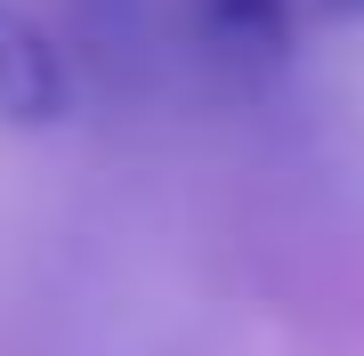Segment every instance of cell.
<instances>
[{"label": "cell", "instance_id": "6da1fadb", "mask_svg": "<svg viewBox=\"0 0 364 356\" xmlns=\"http://www.w3.org/2000/svg\"><path fill=\"white\" fill-rule=\"evenodd\" d=\"M186 16H195L203 57L227 81H243V90L275 81L299 49V9L291 0H186Z\"/></svg>", "mask_w": 364, "mask_h": 356}, {"label": "cell", "instance_id": "7a4b0ae2", "mask_svg": "<svg viewBox=\"0 0 364 356\" xmlns=\"http://www.w3.org/2000/svg\"><path fill=\"white\" fill-rule=\"evenodd\" d=\"M73 114V65L57 49V33L25 16L16 0H0V122L9 130H57Z\"/></svg>", "mask_w": 364, "mask_h": 356}, {"label": "cell", "instance_id": "3957f363", "mask_svg": "<svg viewBox=\"0 0 364 356\" xmlns=\"http://www.w3.org/2000/svg\"><path fill=\"white\" fill-rule=\"evenodd\" d=\"M90 16H97V33H122V41H130V25H138V0H90Z\"/></svg>", "mask_w": 364, "mask_h": 356}, {"label": "cell", "instance_id": "277c9868", "mask_svg": "<svg viewBox=\"0 0 364 356\" xmlns=\"http://www.w3.org/2000/svg\"><path fill=\"white\" fill-rule=\"evenodd\" d=\"M324 9H332V16H364V0H324Z\"/></svg>", "mask_w": 364, "mask_h": 356}]
</instances>
